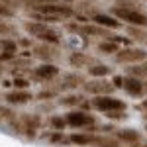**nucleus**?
I'll return each instance as SVG.
<instances>
[{"label": "nucleus", "instance_id": "39448f33", "mask_svg": "<svg viewBox=\"0 0 147 147\" xmlns=\"http://www.w3.org/2000/svg\"><path fill=\"white\" fill-rule=\"evenodd\" d=\"M145 57H147V53L141 51V49H124V51L116 53V61L118 63H134V61H141Z\"/></svg>", "mask_w": 147, "mask_h": 147}, {"label": "nucleus", "instance_id": "f257e3e1", "mask_svg": "<svg viewBox=\"0 0 147 147\" xmlns=\"http://www.w3.org/2000/svg\"><path fill=\"white\" fill-rule=\"evenodd\" d=\"M112 14L118 16L120 20H125L127 24L143 26V28L147 26V16L141 14V12H137V10H129V8H120V6H116V8H112Z\"/></svg>", "mask_w": 147, "mask_h": 147}, {"label": "nucleus", "instance_id": "6ab92c4d", "mask_svg": "<svg viewBox=\"0 0 147 147\" xmlns=\"http://www.w3.org/2000/svg\"><path fill=\"white\" fill-rule=\"evenodd\" d=\"M14 86H16V88H26V86H28V80L26 79H16L14 80Z\"/></svg>", "mask_w": 147, "mask_h": 147}, {"label": "nucleus", "instance_id": "ddd939ff", "mask_svg": "<svg viewBox=\"0 0 147 147\" xmlns=\"http://www.w3.org/2000/svg\"><path fill=\"white\" fill-rule=\"evenodd\" d=\"M71 141L73 143H77V145H92V141H94V136H71Z\"/></svg>", "mask_w": 147, "mask_h": 147}, {"label": "nucleus", "instance_id": "20e7f679", "mask_svg": "<svg viewBox=\"0 0 147 147\" xmlns=\"http://www.w3.org/2000/svg\"><path fill=\"white\" fill-rule=\"evenodd\" d=\"M26 30H28L30 34L37 35L39 39L53 41V43H57V41H59V37H57L55 32H53V30H49L47 26H43V24H26Z\"/></svg>", "mask_w": 147, "mask_h": 147}, {"label": "nucleus", "instance_id": "1a4fd4ad", "mask_svg": "<svg viewBox=\"0 0 147 147\" xmlns=\"http://www.w3.org/2000/svg\"><path fill=\"white\" fill-rule=\"evenodd\" d=\"M57 67L55 65H41V67H37V71H35V77H39V79H53V77H57Z\"/></svg>", "mask_w": 147, "mask_h": 147}, {"label": "nucleus", "instance_id": "2eb2a0df", "mask_svg": "<svg viewBox=\"0 0 147 147\" xmlns=\"http://www.w3.org/2000/svg\"><path fill=\"white\" fill-rule=\"evenodd\" d=\"M98 49H100V51H104V53H114V51H118L116 43H112V41H110V43H108V41H106V43H100V45H98Z\"/></svg>", "mask_w": 147, "mask_h": 147}, {"label": "nucleus", "instance_id": "4be33fe9", "mask_svg": "<svg viewBox=\"0 0 147 147\" xmlns=\"http://www.w3.org/2000/svg\"><path fill=\"white\" fill-rule=\"evenodd\" d=\"M122 84H124V79H122V77H116V79H114V86H118V88H120Z\"/></svg>", "mask_w": 147, "mask_h": 147}, {"label": "nucleus", "instance_id": "423d86ee", "mask_svg": "<svg viewBox=\"0 0 147 147\" xmlns=\"http://www.w3.org/2000/svg\"><path fill=\"white\" fill-rule=\"evenodd\" d=\"M67 124L73 125V127H84V125L94 124V118L90 114H84V112H71L67 116Z\"/></svg>", "mask_w": 147, "mask_h": 147}, {"label": "nucleus", "instance_id": "a211bd4d", "mask_svg": "<svg viewBox=\"0 0 147 147\" xmlns=\"http://www.w3.org/2000/svg\"><path fill=\"white\" fill-rule=\"evenodd\" d=\"M84 61H86V57H84V55H73V57H71V63H73V65H82Z\"/></svg>", "mask_w": 147, "mask_h": 147}, {"label": "nucleus", "instance_id": "4468645a", "mask_svg": "<svg viewBox=\"0 0 147 147\" xmlns=\"http://www.w3.org/2000/svg\"><path fill=\"white\" fill-rule=\"evenodd\" d=\"M110 73V67H104V65H98V67H90V75L92 77H104Z\"/></svg>", "mask_w": 147, "mask_h": 147}, {"label": "nucleus", "instance_id": "393cba45", "mask_svg": "<svg viewBox=\"0 0 147 147\" xmlns=\"http://www.w3.org/2000/svg\"><path fill=\"white\" fill-rule=\"evenodd\" d=\"M143 147H147V145H143Z\"/></svg>", "mask_w": 147, "mask_h": 147}, {"label": "nucleus", "instance_id": "7ed1b4c3", "mask_svg": "<svg viewBox=\"0 0 147 147\" xmlns=\"http://www.w3.org/2000/svg\"><path fill=\"white\" fill-rule=\"evenodd\" d=\"M35 10L37 12H43V14H51V16H57V18H69L73 16V10L65 6V4H35Z\"/></svg>", "mask_w": 147, "mask_h": 147}, {"label": "nucleus", "instance_id": "9d476101", "mask_svg": "<svg viewBox=\"0 0 147 147\" xmlns=\"http://www.w3.org/2000/svg\"><path fill=\"white\" fill-rule=\"evenodd\" d=\"M94 22L100 24V26H106V28H112V30L120 28V22H118V20H114L110 16H104V14H96V16H94Z\"/></svg>", "mask_w": 147, "mask_h": 147}, {"label": "nucleus", "instance_id": "5701e85b", "mask_svg": "<svg viewBox=\"0 0 147 147\" xmlns=\"http://www.w3.org/2000/svg\"><path fill=\"white\" fill-rule=\"evenodd\" d=\"M145 108H147V100H145Z\"/></svg>", "mask_w": 147, "mask_h": 147}, {"label": "nucleus", "instance_id": "0eeeda50", "mask_svg": "<svg viewBox=\"0 0 147 147\" xmlns=\"http://www.w3.org/2000/svg\"><path fill=\"white\" fill-rule=\"evenodd\" d=\"M122 86H124L131 96H141L143 90H145V86L141 84V79H136V77H125Z\"/></svg>", "mask_w": 147, "mask_h": 147}, {"label": "nucleus", "instance_id": "f03ea898", "mask_svg": "<svg viewBox=\"0 0 147 147\" xmlns=\"http://www.w3.org/2000/svg\"><path fill=\"white\" fill-rule=\"evenodd\" d=\"M92 106L100 112H114V110H125V102L118 100V98H112V96H106V94H100L98 98L92 100Z\"/></svg>", "mask_w": 147, "mask_h": 147}, {"label": "nucleus", "instance_id": "dca6fc26", "mask_svg": "<svg viewBox=\"0 0 147 147\" xmlns=\"http://www.w3.org/2000/svg\"><path fill=\"white\" fill-rule=\"evenodd\" d=\"M0 47H4L6 51H14V53H16V49H18L16 41H10V39H2V41H0Z\"/></svg>", "mask_w": 147, "mask_h": 147}, {"label": "nucleus", "instance_id": "f3484780", "mask_svg": "<svg viewBox=\"0 0 147 147\" xmlns=\"http://www.w3.org/2000/svg\"><path fill=\"white\" fill-rule=\"evenodd\" d=\"M51 125H53L55 129H63V127H65V120L59 118V116H55V118H51Z\"/></svg>", "mask_w": 147, "mask_h": 147}, {"label": "nucleus", "instance_id": "aec40b11", "mask_svg": "<svg viewBox=\"0 0 147 147\" xmlns=\"http://www.w3.org/2000/svg\"><path fill=\"white\" fill-rule=\"evenodd\" d=\"M12 14H14V12H12L10 8H6V6H2V4H0V16H8V18H10Z\"/></svg>", "mask_w": 147, "mask_h": 147}, {"label": "nucleus", "instance_id": "9b49d317", "mask_svg": "<svg viewBox=\"0 0 147 147\" xmlns=\"http://www.w3.org/2000/svg\"><path fill=\"white\" fill-rule=\"evenodd\" d=\"M6 98H8L10 104H24V102H28L32 98V94H30V92H12Z\"/></svg>", "mask_w": 147, "mask_h": 147}, {"label": "nucleus", "instance_id": "6e6552de", "mask_svg": "<svg viewBox=\"0 0 147 147\" xmlns=\"http://www.w3.org/2000/svg\"><path fill=\"white\" fill-rule=\"evenodd\" d=\"M84 90L94 92V94H104V92H110V90H112V86H110V82L96 80V82H86V84H84Z\"/></svg>", "mask_w": 147, "mask_h": 147}, {"label": "nucleus", "instance_id": "b1692460", "mask_svg": "<svg viewBox=\"0 0 147 147\" xmlns=\"http://www.w3.org/2000/svg\"><path fill=\"white\" fill-rule=\"evenodd\" d=\"M67 2H71V0H67Z\"/></svg>", "mask_w": 147, "mask_h": 147}, {"label": "nucleus", "instance_id": "412c9836", "mask_svg": "<svg viewBox=\"0 0 147 147\" xmlns=\"http://www.w3.org/2000/svg\"><path fill=\"white\" fill-rule=\"evenodd\" d=\"M80 98H77V96H69L67 100H63V104H79Z\"/></svg>", "mask_w": 147, "mask_h": 147}, {"label": "nucleus", "instance_id": "f8f14e48", "mask_svg": "<svg viewBox=\"0 0 147 147\" xmlns=\"http://www.w3.org/2000/svg\"><path fill=\"white\" fill-rule=\"evenodd\" d=\"M118 136H120V139L129 141V143H137V139H139V134H137L136 129H124V131H120Z\"/></svg>", "mask_w": 147, "mask_h": 147}]
</instances>
